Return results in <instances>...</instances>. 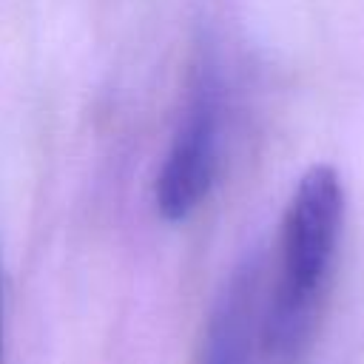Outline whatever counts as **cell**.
I'll use <instances>...</instances> for the list:
<instances>
[{
	"mask_svg": "<svg viewBox=\"0 0 364 364\" xmlns=\"http://www.w3.org/2000/svg\"><path fill=\"white\" fill-rule=\"evenodd\" d=\"M344 228V188L330 165H313L296 182L282 213L276 276L262 310V341L276 358H293L318 318Z\"/></svg>",
	"mask_w": 364,
	"mask_h": 364,
	"instance_id": "6da1fadb",
	"label": "cell"
},
{
	"mask_svg": "<svg viewBox=\"0 0 364 364\" xmlns=\"http://www.w3.org/2000/svg\"><path fill=\"white\" fill-rule=\"evenodd\" d=\"M222 148V108L210 80L191 94L185 117L171 139L165 162L156 176L154 199L165 219H188L210 193L219 173Z\"/></svg>",
	"mask_w": 364,
	"mask_h": 364,
	"instance_id": "7a4b0ae2",
	"label": "cell"
},
{
	"mask_svg": "<svg viewBox=\"0 0 364 364\" xmlns=\"http://www.w3.org/2000/svg\"><path fill=\"white\" fill-rule=\"evenodd\" d=\"M256 336L262 338L259 267L247 262L230 276L213 304L199 364H250Z\"/></svg>",
	"mask_w": 364,
	"mask_h": 364,
	"instance_id": "3957f363",
	"label": "cell"
}]
</instances>
